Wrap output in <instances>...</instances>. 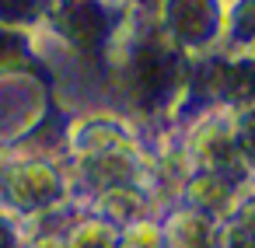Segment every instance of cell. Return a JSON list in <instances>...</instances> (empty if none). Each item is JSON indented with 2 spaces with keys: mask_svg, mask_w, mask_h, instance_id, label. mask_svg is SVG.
Returning a JSON list of instances; mask_svg holds the SVG:
<instances>
[{
  "mask_svg": "<svg viewBox=\"0 0 255 248\" xmlns=\"http://www.w3.org/2000/svg\"><path fill=\"white\" fill-rule=\"evenodd\" d=\"M129 84L136 88V95H140L143 102H164L175 88L189 84L185 56H182V49L164 35V28L150 32L147 42L133 53Z\"/></svg>",
  "mask_w": 255,
  "mask_h": 248,
  "instance_id": "obj_1",
  "label": "cell"
},
{
  "mask_svg": "<svg viewBox=\"0 0 255 248\" xmlns=\"http://www.w3.org/2000/svg\"><path fill=\"white\" fill-rule=\"evenodd\" d=\"M161 28L178 49H206L224 32L220 0H164Z\"/></svg>",
  "mask_w": 255,
  "mask_h": 248,
  "instance_id": "obj_2",
  "label": "cell"
},
{
  "mask_svg": "<svg viewBox=\"0 0 255 248\" xmlns=\"http://www.w3.org/2000/svg\"><path fill=\"white\" fill-rule=\"evenodd\" d=\"M210 95L231 102V105H252L255 102V56L245 60H213L199 70Z\"/></svg>",
  "mask_w": 255,
  "mask_h": 248,
  "instance_id": "obj_3",
  "label": "cell"
},
{
  "mask_svg": "<svg viewBox=\"0 0 255 248\" xmlns=\"http://www.w3.org/2000/svg\"><path fill=\"white\" fill-rule=\"evenodd\" d=\"M63 32L81 46V49H91L102 42L105 35V18L102 11L91 4V0H77V4H70L63 11Z\"/></svg>",
  "mask_w": 255,
  "mask_h": 248,
  "instance_id": "obj_4",
  "label": "cell"
},
{
  "mask_svg": "<svg viewBox=\"0 0 255 248\" xmlns=\"http://www.w3.org/2000/svg\"><path fill=\"white\" fill-rule=\"evenodd\" d=\"M224 25L238 46H255V0H234L224 11Z\"/></svg>",
  "mask_w": 255,
  "mask_h": 248,
  "instance_id": "obj_5",
  "label": "cell"
},
{
  "mask_svg": "<svg viewBox=\"0 0 255 248\" xmlns=\"http://www.w3.org/2000/svg\"><path fill=\"white\" fill-rule=\"evenodd\" d=\"M234 140L255 157V105L241 112V119H238V136H234Z\"/></svg>",
  "mask_w": 255,
  "mask_h": 248,
  "instance_id": "obj_6",
  "label": "cell"
}]
</instances>
